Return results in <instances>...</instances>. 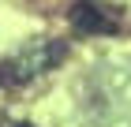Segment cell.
I'll use <instances>...</instances> for the list:
<instances>
[{
	"label": "cell",
	"instance_id": "cell-2",
	"mask_svg": "<svg viewBox=\"0 0 131 127\" xmlns=\"http://www.w3.org/2000/svg\"><path fill=\"white\" fill-rule=\"evenodd\" d=\"M11 127H30V123H11Z\"/></svg>",
	"mask_w": 131,
	"mask_h": 127
},
{
	"label": "cell",
	"instance_id": "cell-1",
	"mask_svg": "<svg viewBox=\"0 0 131 127\" xmlns=\"http://www.w3.org/2000/svg\"><path fill=\"white\" fill-rule=\"evenodd\" d=\"M68 19H71V26L79 30V34H116V19L101 15V8L90 4V0H79L68 11Z\"/></svg>",
	"mask_w": 131,
	"mask_h": 127
}]
</instances>
